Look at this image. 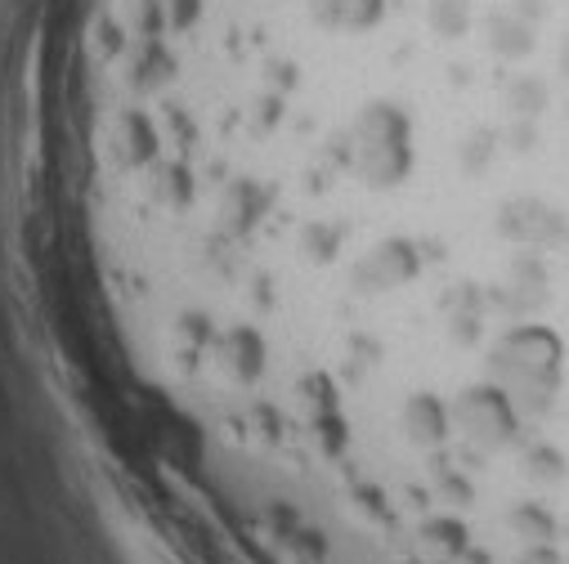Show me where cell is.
Wrapping results in <instances>:
<instances>
[{
  "mask_svg": "<svg viewBox=\"0 0 569 564\" xmlns=\"http://www.w3.org/2000/svg\"><path fill=\"white\" fill-rule=\"evenodd\" d=\"M480 41H485V50H489L498 63H525V59L538 50L533 23L520 19L511 6H507V10H489V14L480 19Z\"/></svg>",
  "mask_w": 569,
  "mask_h": 564,
  "instance_id": "obj_1",
  "label": "cell"
},
{
  "mask_svg": "<svg viewBox=\"0 0 569 564\" xmlns=\"http://www.w3.org/2000/svg\"><path fill=\"white\" fill-rule=\"evenodd\" d=\"M556 77L569 81V37H560V46H556Z\"/></svg>",
  "mask_w": 569,
  "mask_h": 564,
  "instance_id": "obj_4",
  "label": "cell"
},
{
  "mask_svg": "<svg viewBox=\"0 0 569 564\" xmlns=\"http://www.w3.org/2000/svg\"><path fill=\"white\" fill-rule=\"evenodd\" d=\"M556 103L542 72H511L498 85V117H547Z\"/></svg>",
  "mask_w": 569,
  "mask_h": 564,
  "instance_id": "obj_2",
  "label": "cell"
},
{
  "mask_svg": "<svg viewBox=\"0 0 569 564\" xmlns=\"http://www.w3.org/2000/svg\"><path fill=\"white\" fill-rule=\"evenodd\" d=\"M511 10H516L520 19H529V23H533V19H542V14H547V0H511Z\"/></svg>",
  "mask_w": 569,
  "mask_h": 564,
  "instance_id": "obj_3",
  "label": "cell"
}]
</instances>
